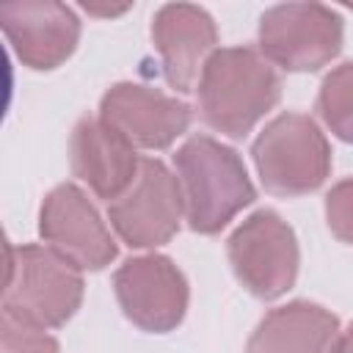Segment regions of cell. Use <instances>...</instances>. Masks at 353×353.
I'll return each mask as SVG.
<instances>
[{
	"label": "cell",
	"instance_id": "obj_1",
	"mask_svg": "<svg viewBox=\"0 0 353 353\" xmlns=\"http://www.w3.org/2000/svg\"><path fill=\"white\" fill-rule=\"evenodd\" d=\"M281 94L270 61L251 47H223L210 55L199 77L201 119L232 138L245 135Z\"/></svg>",
	"mask_w": 353,
	"mask_h": 353
},
{
	"label": "cell",
	"instance_id": "obj_2",
	"mask_svg": "<svg viewBox=\"0 0 353 353\" xmlns=\"http://www.w3.org/2000/svg\"><path fill=\"white\" fill-rule=\"evenodd\" d=\"M176 179L185 221L193 232H221L243 207L254 201V185L234 149L210 135H193L176 154Z\"/></svg>",
	"mask_w": 353,
	"mask_h": 353
},
{
	"label": "cell",
	"instance_id": "obj_3",
	"mask_svg": "<svg viewBox=\"0 0 353 353\" xmlns=\"http://www.w3.org/2000/svg\"><path fill=\"white\" fill-rule=\"evenodd\" d=\"M83 301V276L74 262L50 245H6L3 317L33 325H63Z\"/></svg>",
	"mask_w": 353,
	"mask_h": 353
},
{
	"label": "cell",
	"instance_id": "obj_4",
	"mask_svg": "<svg viewBox=\"0 0 353 353\" xmlns=\"http://www.w3.org/2000/svg\"><path fill=\"white\" fill-rule=\"evenodd\" d=\"M254 163L262 185L276 196L317 190L331 171V149L314 119L281 113L254 141Z\"/></svg>",
	"mask_w": 353,
	"mask_h": 353
},
{
	"label": "cell",
	"instance_id": "obj_5",
	"mask_svg": "<svg viewBox=\"0 0 353 353\" xmlns=\"http://www.w3.org/2000/svg\"><path fill=\"white\" fill-rule=\"evenodd\" d=\"M342 47V19L320 3H284L259 22L262 55L290 72H314Z\"/></svg>",
	"mask_w": 353,
	"mask_h": 353
},
{
	"label": "cell",
	"instance_id": "obj_6",
	"mask_svg": "<svg viewBox=\"0 0 353 353\" xmlns=\"http://www.w3.org/2000/svg\"><path fill=\"white\" fill-rule=\"evenodd\" d=\"M229 262L248 292L273 301L284 295L298 276L295 232L273 210H259L232 232Z\"/></svg>",
	"mask_w": 353,
	"mask_h": 353
},
{
	"label": "cell",
	"instance_id": "obj_7",
	"mask_svg": "<svg viewBox=\"0 0 353 353\" xmlns=\"http://www.w3.org/2000/svg\"><path fill=\"white\" fill-rule=\"evenodd\" d=\"M116 234L132 248H154L174 237L185 215L179 179L160 160H141L132 185L108 207Z\"/></svg>",
	"mask_w": 353,
	"mask_h": 353
},
{
	"label": "cell",
	"instance_id": "obj_8",
	"mask_svg": "<svg viewBox=\"0 0 353 353\" xmlns=\"http://www.w3.org/2000/svg\"><path fill=\"white\" fill-rule=\"evenodd\" d=\"M124 314L143 331L165 334L176 328L188 309V281L182 270L160 254L127 259L113 276Z\"/></svg>",
	"mask_w": 353,
	"mask_h": 353
},
{
	"label": "cell",
	"instance_id": "obj_9",
	"mask_svg": "<svg viewBox=\"0 0 353 353\" xmlns=\"http://www.w3.org/2000/svg\"><path fill=\"white\" fill-rule=\"evenodd\" d=\"M39 232L50 248L77 268L99 270L116 256V243L105 221L74 185H58L47 193L39 215Z\"/></svg>",
	"mask_w": 353,
	"mask_h": 353
},
{
	"label": "cell",
	"instance_id": "obj_10",
	"mask_svg": "<svg viewBox=\"0 0 353 353\" xmlns=\"http://www.w3.org/2000/svg\"><path fill=\"white\" fill-rule=\"evenodd\" d=\"M99 119L121 132L132 146L165 149L188 130L190 108L163 91L138 83H119L102 97Z\"/></svg>",
	"mask_w": 353,
	"mask_h": 353
},
{
	"label": "cell",
	"instance_id": "obj_11",
	"mask_svg": "<svg viewBox=\"0 0 353 353\" xmlns=\"http://www.w3.org/2000/svg\"><path fill=\"white\" fill-rule=\"evenodd\" d=\"M0 25L30 69H55L63 63L80 39V22L72 8L50 0H22L0 6Z\"/></svg>",
	"mask_w": 353,
	"mask_h": 353
},
{
	"label": "cell",
	"instance_id": "obj_12",
	"mask_svg": "<svg viewBox=\"0 0 353 353\" xmlns=\"http://www.w3.org/2000/svg\"><path fill=\"white\" fill-rule=\"evenodd\" d=\"M69 157L72 171L108 201H116L132 185L141 168L135 146L99 116H85L77 121L69 141Z\"/></svg>",
	"mask_w": 353,
	"mask_h": 353
},
{
	"label": "cell",
	"instance_id": "obj_13",
	"mask_svg": "<svg viewBox=\"0 0 353 353\" xmlns=\"http://www.w3.org/2000/svg\"><path fill=\"white\" fill-rule=\"evenodd\" d=\"M152 39L163 58L165 80L176 91H190L204 63L215 52L212 17L190 3H168L154 14Z\"/></svg>",
	"mask_w": 353,
	"mask_h": 353
},
{
	"label": "cell",
	"instance_id": "obj_14",
	"mask_svg": "<svg viewBox=\"0 0 353 353\" xmlns=\"http://www.w3.org/2000/svg\"><path fill=\"white\" fill-rule=\"evenodd\" d=\"M339 323L331 312L309 301L273 309L251 334L245 353H331Z\"/></svg>",
	"mask_w": 353,
	"mask_h": 353
},
{
	"label": "cell",
	"instance_id": "obj_15",
	"mask_svg": "<svg viewBox=\"0 0 353 353\" xmlns=\"http://www.w3.org/2000/svg\"><path fill=\"white\" fill-rule=\"evenodd\" d=\"M317 113L331 132L353 143V63H342L325 74L317 97Z\"/></svg>",
	"mask_w": 353,
	"mask_h": 353
},
{
	"label": "cell",
	"instance_id": "obj_16",
	"mask_svg": "<svg viewBox=\"0 0 353 353\" xmlns=\"http://www.w3.org/2000/svg\"><path fill=\"white\" fill-rule=\"evenodd\" d=\"M0 353H58V342L41 328L3 317L0 323Z\"/></svg>",
	"mask_w": 353,
	"mask_h": 353
},
{
	"label": "cell",
	"instance_id": "obj_17",
	"mask_svg": "<svg viewBox=\"0 0 353 353\" xmlns=\"http://www.w3.org/2000/svg\"><path fill=\"white\" fill-rule=\"evenodd\" d=\"M325 218L331 232L342 243H353V179H345L331 188L325 199Z\"/></svg>",
	"mask_w": 353,
	"mask_h": 353
},
{
	"label": "cell",
	"instance_id": "obj_18",
	"mask_svg": "<svg viewBox=\"0 0 353 353\" xmlns=\"http://www.w3.org/2000/svg\"><path fill=\"white\" fill-rule=\"evenodd\" d=\"M331 353H353V325L342 334H336L334 345H331Z\"/></svg>",
	"mask_w": 353,
	"mask_h": 353
},
{
	"label": "cell",
	"instance_id": "obj_19",
	"mask_svg": "<svg viewBox=\"0 0 353 353\" xmlns=\"http://www.w3.org/2000/svg\"><path fill=\"white\" fill-rule=\"evenodd\" d=\"M85 11L88 14H99V17H113V14H121V11H127V6H85Z\"/></svg>",
	"mask_w": 353,
	"mask_h": 353
}]
</instances>
